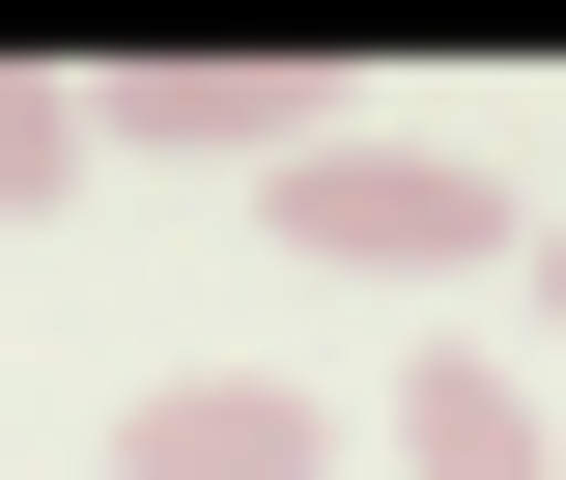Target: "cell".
Instances as JSON below:
<instances>
[{"instance_id":"cell-1","label":"cell","mask_w":566,"mask_h":480,"mask_svg":"<svg viewBox=\"0 0 566 480\" xmlns=\"http://www.w3.org/2000/svg\"><path fill=\"white\" fill-rule=\"evenodd\" d=\"M283 255L453 282V255H510V170H453V141H312V170H283Z\"/></svg>"},{"instance_id":"cell-2","label":"cell","mask_w":566,"mask_h":480,"mask_svg":"<svg viewBox=\"0 0 566 480\" xmlns=\"http://www.w3.org/2000/svg\"><path fill=\"white\" fill-rule=\"evenodd\" d=\"M85 114L114 141H199V170H312V141H340V57H114Z\"/></svg>"},{"instance_id":"cell-3","label":"cell","mask_w":566,"mask_h":480,"mask_svg":"<svg viewBox=\"0 0 566 480\" xmlns=\"http://www.w3.org/2000/svg\"><path fill=\"white\" fill-rule=\"evenodd\" d=\"M114 480H312V367H142Z\"/></svg>"},{"instance_id":"cell-4","label":"cell","mask_w":566,"mask_h":480,"mask_svg":"<svg viewBox=\"0 0 566 480\" xmlns=\"http://www.w3.org/2000/svg\"><path fill=\"white\" fill-rule=\"evenodd\" d=\"M397 480H566V424L510 396V340H424L397 367Z\"/></svg>"},{"instance_id":"cell-5","label":"cell","mask_w":566,"mask_h":480,"mask_svg":"<svg viewBox=\"0 0 566 480\" xmlns=\"http://www.w3.org/2000/svg\"><path fill=\"white\" fill-rule=\"evenodd\" d=\"M85 141H114V114H85V85H57V57H0V199H57Z\"/></svg>"},{"instance_id":"cell-6","label":"cell","mask_w":566,"mask_h":480,"mask_svg":"<svg viewBox=\"0 0 566 480\" xmlns=\"http://www.w3.org/2000/svg\"><path fill=\"white\" fill-rule=\"evenodd\" d=\"M538 311H566V226H538Z\"/></svg>"}]
</instances>
